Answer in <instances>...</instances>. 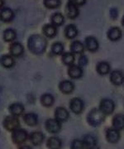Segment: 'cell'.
<instances>
[{"instance_id":"25","label":"cell","mask_w":124,"mask_h":149,"mask_svg":"<svg viewBox=\"0 0 124 149\" xmlns=\"http://www.w3.org/2000/svg\"><path fill=\"white\" fill-rule=\"evenodd\" d=\"M1 64L5 68H12L15 65V60L11 55H4L1 57Z\"/></svg>"},{"instance_id":"37","label":"cell","mask_w":124,"mask_h":149,"mask_svg":"<svg viewBox=\"0 0 124 149\" xmlns=\"http://www.w3.org/2000/svg\"><path fill=\"white\" fill-rule=\"evenodd\" d=\"M87 63H88V59L85 55H82L80 57V60H79V65L81 67V66H84V65H87Z\"/></svg>"},{"instance_id":"30","label":"cell","mask_w":124,"mask_h":149,"mask_svg":"<svg viewBox=\"0 0 124 149\" xmlns=\"http://www.w3.org/2000/svg\"><path fill=\"white\" fill-rule=\"evenodd\" d=\"M98 73L101 75H105L110 72V65L106 61H101L97 65Z\"/></svg>"},{"instance_id":"17","label":"cell","mask_w":124,"mask_h":149,"mask_svg":"<svg viewBox=\"0 0 124 149\" xmlns=\"http://www.w3.org/2000/svg\"><path fill=\"white\" fill-rule=\"evenodd\" d=\"M55 119L59 122H64L66 121L69 118V113L63 107H58L56 108L55 112Z\"/></svg>"},{"instance_id":"24","label":"cell","mask_w":124,"mask_h":149,"mask_svg":"<svg viewBox=\"0 0 124 149\" xmlns=\"http://www.w3.org/2000/svg\"><path fill=\"white\" fill-rule=\"evenodd\" d=\"M78 35V28L74 24H70L65 28V36L68 39H74Z\"/></svg>"},{"instance_id":"22","label":"cell","mask_w":124,"mask_h":149,"mask_svg":"<svg viewBox=\"0 0 124 149\" xmlns=\"http://www.w3.org/2000/svg\"><path fill=\"white\" fill-rule=\"evenodd\" d=\"M23 120L28 126H31V127L36 126L38 122L37 115L34 113H27L26 114H24Z\"/></svg>"},{"instance_id":"3","label":"cell","mask_w":124,"mask_h":149,"mask_svg":"<svg viewBox=\"0 0 124 149\" xmlns=\"http://www.w3.org/2000/svg\"><path fill=\"white\" fill-rule=\"evenodd\" d=\"M27 131L25 129H22V128H17L14 131L12 132V142L15 144L17 145H21V144L24 143L27 139Z\"/></svg>"},{"instance_id":"36","label":"cell","mask_w":124,"mask_h":149,"mask_svg":"<svg viewBox=\"0 0 124 149\" xmlns=\"http://www.w3.org/2000/svg\"><path fill=\"white\" fill-rule=\"evenodd\" d=\"M73 4H75L76 6H77L78 8L79 7H81V6L85 5L86 3V0H69Z\"/></svg>"},{"instance_id":"26","label":"cell","mask_w":124,"mask_h":149,"mask_svg":"<svg viewBox=\"0 0 124 149\" xmlns=\"http://www.w3.org/2000/svg\"><path fill=\"white\" fill-rule=\"evenodd\" d=\"M46 145L49 149H60L62 147V142L59 138L51 137L47 140Z\"/></svg>"},{"instance_id":"10","label":"cell","mask_w":124,"mask_h":149,"mask_svg":"<svg viewBox=\"0 0 124 149\" xmlns=\"http://www.w3.org/2000/svg\"><path fill=\"white\" fill-rule=\"evenodd\" d=\"M9 52L12 57H20L24 53V47L20 42H13L9 47Z\"/></svg>"},{"instance_id":"2","label":"cell","mask_w":124,"mask_h":149,"mask_svg":"<svg viewBox=\"0 0 124 149\" xmlns=\"http://www.w3.org/2000/svg\"><path fill=\"white\" fill-rule=\"evenodd\" d=\"M103 120H104V114L98 109H92L87 116V121L93 127L98 126L99 124H101V123Z\"/></svg>"},{"instance_id":"6","label":"cell","mask_w":124,"mask_h":149,"mask_svg":"<svg viewBox=\"0 0 124 149\" xmlns=\"http://www.w3.org/2000/svg\"><path fill=\"white\" fill-rule=\"evenodd\" d=\"M61 128L60 122L55 118H49L46 122V129L51 133H57Z\"/></svg>"},{"instance_id":"39","label":"cell","mask_w":124,"mask_h":149,"mask_svg":"<svg viewBox=\"0 0 124 149\" xmlns=\"http://www.w3.org/2000/svg\"><path fill=\"white\" fill-rule=\"evenodd\" d=\"M18 149H33L30 146H28V145H22V146H20L19 147V148Z\"/></svg>"},{"instance_id":"35","label":"cell","mask_w":124,"mask_h":149,"mask_svg":"<svg viewBox=\"0 0 124 149\" xmlns=\"http://www.w3.org/2000/svg\"><path fill=\"white\" fill-rule=\"evenodd\" d=\"M71 149H85V146L82 142V140L80 139H76L72 142L71 146H70Z\"/></svg>"},{"instance_id":"8","label":"cell","mask_w":124,"mask_h":149,"mask_svg":"<svg viewBox=\"0 0 124 149\" xmlns=\"http://www.w3.org/2000/svg\"><path fill=\"white\" fill-rule=\"evenodd\" d=\"M70 108L74 113L79 114L84 109V102L80 98H74L70 101Z\"/></svg>"},{"instance_id":"33","label":"cell","mask_w":124,"mask_h":149,"mask_svg":"<svg viewBox=\"0 0 124 149\" xmlns=\"http://www.w3.org/2000/svg\"><path fill=\"white\" fill-rule=\"evenodd\" d=\"M62 61L65 65H71L75 61V56L74 54L71 52H65L62 55Z\"/></svg>"},{"instance_id":"19","label":"cell","mask_w":124,"mask_h":149,"mask_svg":"<svg viewBox=\"0 0 124 149\" xmlns=\"http://www.w3.org/2000/svg\"><path fill=\"white\" fill-rule=\"evenodd\" d=\"M110 80L116 85H121L123 83V74L121 70H113L110 74Z\"/></svg>"},{"instance_id":"16","label":"cell","mask_w":124,"mask_h":149,"mask_svg":"<svg viewBox=\"0 0 124 149\" xmlns=\"http://www.w3.org/2000/svg\"><path fill=\"white\" fill-rule=\"evenodd\" d=\"M45 136L42 132L39 131H36V132H33L29 136V139L31 141V143L35 145V146H38L43 143Z\"/></svg>"},{"instance_id":"5","label":"cell","mask_w":124,"mask_h":149,"mask_svg":"<svg viewBox=\"0 0 124 149\" xmlns=\"http://www.w3.org/2000/svg\"><path fill=\"white\" fill-rule=\"evenodd\" d=\"M115 108V104L114 102L110 100V99H103L100 102L99 104V110L102 112L104 115L111 114L114 110Z\"/></svg>"},{"instance_id":"14","label":"cell","mask_w":124,"mask_h":149,"mask_svg":"<svg viewBox=\"0 0 124 149\" xmlns=\"http://www.w3.org/2000/svg\"><path fill=\"white\" fill-rule=\"evenodd\" d=\"M106 139L110 143H117L120 139L119 131L114 128H109L106 132Z\"/></svg>"},{"instance_id":"34","label":"cell","mask_w":124,"mask_h":149,"mask_svg":"<svg viewBox=\"0 0 124 149\" xmlns=\"http://www.w3.org/2000/svg\"><path fill=\"white\" fill-rule=\"evenodd\" d=\"M51 52L56 55V56H59L64 52V46L61 42H55L52 47H51Z\"/></svg>"},{"instance_id":"29","label":"cell","mask_w":124,"mask_h":149,"mask_svg":"<svg viewBox=\"0 0 124 149\" xmlns=\"http://www.w3.org/2000/svg\"><path fill=\"white\" fill-rule=\"evenodd\" d=\"M17 37V32L12 28H7L3 32V40L7 42H11Z\"/></svg>"},{"instance_id":"13","label":"cell","mask_w":124,"mask_h":149,"mask_svg":"<svg viewBox=\"0 0 124 149\" xmlns=\"http://www.w3.org/2000/svg\"><path fill=\"white\" fill-rule=\"evenodd\" d=\"M122 31L121 29L118 27H113L111 28H109L107 33V36H108V39L110 41H113V42H116V41H118L119 39L122 37Z\"/></svg>"},{"instance_id":"38","label":"cell","mask_w":124,"mask_h":149,"mask_svg":"<svg viewBox=\"0 0 124 149\" xmlns=\"http://www.w3.org/2000/svg\"><path fill=\"white\" fill-rule=\"evenodd\" d=\"M110 17L113 18V19H116L117 17H118V9L117 8H111L110 9Z\"/></svg>"},{"instance_id":"23","label":"cell","mask_w":124,"mask_h":149,"mask_svg":"<svg viewBox=\"0 0 124 149\" xmlns=\"http://www.w3.org/2000/svg\"><path fill=\"white\" fill-rule=\"evenodd\" d=\"M51 22L55 27H59L63 25V23L65 22V17L60 13H55L51 17Z\"/></svg>"},{"instance_id":"27","label":"cell","mask_w":124,"mask_h":149,"mask_svg":"<svg viewBox=\"0 0 124 149\" xmlns=\"http://www.w3.org/2000/svg\"><path fill=\"white\" fill-rule=\"evenodd\" d=\"M70 52L73 54H81L85 51V45L80 41H75L70 45Z\"/></svg>"},{"instance_id":"15","label":"cell","mask_w":124,"mask_h":149,"mask_svg":"<svg viewBox=\"0 0 124 149\" xmlns=\"http://www.w3.org/2000/svg\"><path fill=\"white\" fill-rule=\"evenodd\" d=\"M59 89L60 91H61L62 93L68 95V94L72 93V91H74L75 85L73 84V82H71L70 80H63V81H61V82L60 83Z\"/></svg>"},{"instance_id":"7","label":"cell","mask_w":124,"mask_h":149,"mask_svg":"<svg viewBox=\"0 0 124 149\" xmlns=\"http://www.w3.org/2000/svg\"><path fill=\"white\" fill-rule=\"evenodd\" d=\"M15 17V13L12 9L8 7L3 8L0 11V20L3 22H10Z\"/></svg>"},{"instance_id":"12","label":"cell","mask_w":124,"mask_h":149,"mask_svg":"<svg viewBox=\"0 0 124 149\" xmlns=\"http://www.w3.org/2000/svg\"><path fill=\"white\" fill-rule=\"evenodd\" d=\"M68 74L72 79H80L83 75V70L80 65H70V68L68 69Z\"/></svg>"},{"instance_id":"40","label":"cell","mask_w":124,"mask_h":149,"mask_svg":"<svg viewBox=\"0 0 124 149\" xmlns=\"http://www.w3.org/2000/svg\"><path fill=\"white\" fill-rule=\"evenodd\" d=\"M4 3H5V1L4 0H0V9H2L3 8Z\"/></svg>"},{"instance_id":"32","label":"cell","mask_w":124,"mask_h":149,"mask_svg":"<svg viewBox=\"0 0 124 149\" xmlns=\"http://www.w3.org/2000/svg\"><path fill=\"white\" fill-rule=\"evenodd\" d=\"M44 5L49 9H55L59 8L61 4L60 0H44Z\"/></svg>"},{"instance_id":"31","label":"cell","mask_w":124,"mask_h":149,"mask_svg":"<svg viewBox=\"0 0 124 149\" xmlns=\"http://www.w3.org/2000/svg\"><path fill=\"white\" fill-rule=\"evenodd\" d=\"M54 97L51 94H45L41 97V103L43 106L51 107L54 104Z\"/></svg>"},{"instance_id":"21","label":"cell","mask_w":124,"mask_h":149,"mask_svg":"<svg viewBox=\"0 0 124 149\" xmlns=\"http://www.w3.org/2000/svg\"><path fill=\"white\" fill-rule=\"evenodd\" d=\"M84 146H85V148L86 149H94L95 148L96 144H97V141L96 139L92 136V135H85L84 137V139L82 140Z\"/></svg>"},{"instance_id":"4","label":"cell","mask_w":124,"mask_h":149,"mask_svg":"<svg viewBox=\"0 0 124 149\" xmlns=\"http://www.w3.org/2000/svg\"><path fill=\"white\" fill-rule=\"evenodd\" d=\"M3 123V127L6 130H8L9 132H12L19 127V119L17 117L9 115L4 118Z\"/></svg>"},{"instance_id":"18","label":"cell","mask_w":124,"mask_h":149,"mask_svg":"<svg viewBox=\"0 0 124 149\" xmlns=\"http://www.w3.org/2000/svg\"><path fill=\"white\" fill-rule=\"evenodd\" d=\"M85 47L89 52H96L98 49V42L94 37H87L85 38Z\"/></svg>"},{"instance_id":"11","label":"cell","mask_w":124,"mask_h":149,"mask_svg":"<svg viewBox=\"0 0 124 149\" xmlns=\"http://www.w3.org/2000/svg\"><path fill=\"white\" fill-rule=\"evenodd\" d=\"M8 109H9L11 115L18 118L24 113L25 108L21 103H13L9 106Z\"/></svg>"},{"instance_id":"1","label":"cell","mask_w":124,"mask_h":149,"mask_svg":"<svg viewBox=\"0 0 124 149\" xmlns=\"http://www.w3.org/2000/svg\"><path fill=\"white\" fill-rule=\"evenodd\" d=\"M46 40L38 34H33L28 38L27 46L30 52L35 55H41L46 51Z\"/></svg>"},{"instance_id":"9","label":"cell","mask_w":124,"mask_h":149,"mask_svg":"<svg viewBox=\"0 0 124 149\" xmlns=\"http://www.w3.org/2000/svg\"><path fill=\"white\" fill-rule=\"evenodd\" d=\"M65 12H66L67 17L69 18H70V19H76V18L78 17L79 14H80L79 8L75 5V4H73L70 1H68V3H67Z\"/></svg>"},{"instance_id":"28","label":"cell","mask_w":124,"mask_h":149,"mask_svg":"<svg viewBox=\"0 0 124 149\" xmlns=\"http://www.w3.org/2000/svg\"><path fill=\"white\" fill-rule=\"evenodd\" d=\"M124 122H123V115L119 113L115 115V117L113 119V126L114 129L120 131L123 128Z\"/></svg>"},{"instance_id":"20","label":"cell","mask_w":124,"mask_h":149,"mask_svg":"<svg viewBox=\"0 0 124 149\" xmlns=\"http://www.w3.org/2000/svg\"><path fill=\"white\" fill-rule=\"evenodd\" d=\"M42 32H43L44 35L46 37L52 38V37L56 36L57 28H56V27H55L54 25H52L51 23V24H46L42 27Z\"/></svg>"}]
</instances>
